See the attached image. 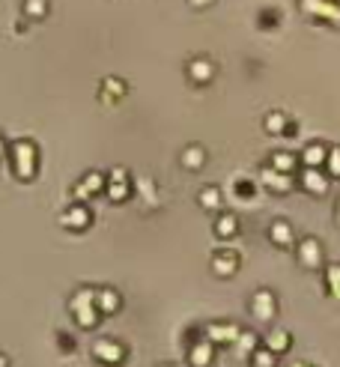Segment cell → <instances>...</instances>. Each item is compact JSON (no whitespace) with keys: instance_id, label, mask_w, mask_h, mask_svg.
I'll return each mask as SVG.
<instances>
[{"instance_id":"1","label":"cell","mask_w":340,"mask_h":367,"mask_svg":"<svg viewBox=\"0 0 340 367\" xmlns=\"http://www.w3.org/2000/svg\"><path fill=\"white\" fill-rule=\"evenodd\" d=\"M69 311L84 331L96 328L98 319H102V313H98V308H96V290L93 286H81V290L69 299Z\"/></svg>"},{"instance_id":"2","label":"cell","mask_w":340,"mask_h":367,"mask_svg":"<svg viewBox=\"0 0 340 367\" xmlns=\"http://www.w3.org/2000/svg\"><path fill=\"white\" fill-rule=\"evenodd\" d=\"M9 165H12V174L15 179H27L36 176V167H39V152H36V143L33 140H15L9 147Z\"/></svg>"},{"instance_id":"3","label":"cell","mask_w":340,"mask_h":367,"mask_svg":"<svg viewBox=\"0 0 340 367\" xmlns=\"http://www.w3.org/2000/svg\"><path fill=\"white\" fill-rule=\"evenodd\" d=\"M93 358L98 364H105V367L123 364L125 361V344H120V340H114V337L96 340V344H93Z\"/></svg>"},{"instance_id":"4","label":"cell","mask_w":340,"mask_h":367,"mask_svg":"<svg viewBox=\"0 0 340 367\" xmlns=\"http://www.w3.org/2000/svg\"><path fill=\"white\" fill-rule=\"evenodd\" d=\"M295 260H299L301 269H322L326 263V251H322V242L319 239H301L299 245H295Z\"/></svg>"},{"instance_id":"5","label":"cell","mask_w":340,"mask_h":367,"mask_svg":"<svg viewBox=\"0 0 340 367\" xmlns=\"http://www.w3.org/2000/svg\"><path fill=\"white\" fill-rule=\"evenodd\" d=\"M105 194L111 197L114 203H123V200H129V194H131V179H129V170H123V167H114L111 174H107V185H105Z\"/></svg>"},{"instance_id":"6","label":"cell","mask_w":340,"mask_h":367,"mask_svg":"<svg viewBox=\"0 0 340 367\" xmlns=\"http://www.w3.org/2000/svg\"><path fill=\"white\" fill-rule=\"evenodd\" d=\"M299 185H301L308 194L322 197V194H328V188H331V176L322 174L319 167H304L301 174H299Z\"/></svg>"},{"instance_id":"7","label":"cell","mask_w":340,"mask_h":367,"mask_svg":"<svg viewBox=\"0 0 340 367\" xmlns=\"http://www.w3.org/2000/svg\"><path fill=\"white\" fill-rule=\"evenodd\" d=\"M251 317H257L263 322L277 317V299H275L272 290H257L251 295Z\"/></svg>"},{"instance_id":"8","label":"cell","mask_w":340,"mask_h":367,"mask_svg":"<svg viewBox=\"0 0 340 367\" xmlns=\"http://www.w3.org/2000/svg\"><path fill=\"white\" fill-rule=\"evenodd\" d=\"M60 224H63V227H66V230H75V233H81V230H87L89 224H93V212H89V209H87V206L81 203V200H75V203H72L66 212L60 215Z\"/></svg>"},{"instance_id":"9","label":"cell","mask_w":340,"mask_h":367,"mask_svg":"<svg viewBox=\"0 0 340 367\" xmlns=\"http://www.w3.org/2000/svg\"><path fill=\"white\" fill-rule=\"evenodd\" d=\"M203 331H206V337H209L215 346H227V344H236L242 328L236 326V322H209Z\"/></svg>"},{"instance_id":"10","label":"cell","mask_w":340,"mask_h":367,"mask_svg":"<svg viewBox=\"0 0 340 367\" xmlns=\"http://www.w3.org/2000/svg\"><path fill=\"white\" fill-rule=\"evenodd\" d=\"M215 361V344L209 337H200L188 346V364L191 367H212Z\"/></svg>"},{"instance_id":"11","label":"cell","mask_w":340,"mask_h":367,"mask_svg":"<svg viewBox=\"0 0 340 367\" xmlns=\"http://www.w3.org/2000/svg\"><path fill=\"white\" fill-rule=\"evenodd\" d=\"M236 269H239V254H236V251L221 248V251H215V254H212V272L218 277H233V275H236Z\"/></svg>"},{"instance_id":"12","label":"cell","mask_w":340,"mask_h":367,"mask_svg":"<svg viewBox=\"0 0 340 367\" xmlns=\"http://www.w3.org/2000/svg\"><path fill=\"white\" fill-rule=\"evenodd\" d=\"M259 182H263L268 191H275V194L290 191V188L295 185L293 182V174H281V170H275V167H266L263 174H259Z\"/></svg>"},{"instance_id":"13","label":"cell","mask_w":340,"mask_h":367,"mask_svg":"<svg viewBox=\"0 0 340 367\" xmlns=\"http://www.w3.org/2000/svg\"><path fill=\"white\" fill-rule=\"evenodd\" d=\"M120 304H123V299H120V293H116L114 286H102V290H96V308H98L102 317L116 313V311H120Z\"/></svg>"},{"instance_id":"14","label":"cell","mask_w":340,"mask_h":367,"mask_svg":"<svg viewBox=\"0 0 340 367\" xmlns=\"http://www.w3.org/2000/svg\"><path fill=\"white\" fill-rule=\"evenodd\" d=\"M268 239H272V245H277V248H290V245H295L293 224L284 221V218L272 221V227H268Z\"/></svg>"},{"instance_id":"15","label":"cell","mask_w":340,"mask_h":367,"mask_svg":"<svg viewBox=\"0 0 340 367\" xmlns=\"http://www.w3.org/2000/svg\"><path fill=\"white\" fill-rule=\"evenodd\" d=\"M263 346L272 349L275 355H284L286 349L293 346V335H290L286 328H272V331H268V335L263 337Z\"/></svg>"},{"instance_id":"16","label":"cell","mask_w":340,"mask_h":367,"mask_svg":"<svg viewBox=\"0 0 340 367\" xmlns=\"http://www.w3.org/2000/svg\"><path fill=\"white\" fill-rule=\"evenodd\" d=\"M105 185H107V179L102 174H89L84 176L81 182L75 185V194H78V200L84 203L87 200V194H98V191H105Z\"/></svg>"},{"instance_id":"17","label":"cell","mask_w":340,"mask_h":367,"mask_svg":"<svg viewBox=\"0 0 340 367\" xmlns=\"http://www.w3.org/2000/svg\"><path fill=\"white\" fill-rule=\"evenodd\" d=\"M212 230H215V236H218V239H233L239 233V218L233 212H221Z\"/></svg>"},{"instance_id":"18","label":"cell","mask_w":340,"mask_h":367,"mask_svg":"<svg viewBox=\"0 0 340 367\" xmlns=\"http://www.w3.org/2000/svg\"><path fill=\"white\" fill-rule=\"evenodd\" d=\"M326 156H328V149L322 147V143H310V147L301 149L299 161L304 167H322V165H326Z\"/></svg>"},{"instance_id":"19","label":"cell","mask_w":340,"mask_h":367,"mask_svg":"<svg viewBox=\"0 0 340 367\" xmlns=\"http://www.w3.org/2000/svg\"><path fill=\"white\" fill-rule=\"evenodd\" d=\"M197 203H200L206 212H215V209H221V206H224V194H221V188H215V185L203 188V191L197 194Z\"/></svg>"},{"instance_id":"20","label":"cell","mask_w":340,"mask_h":367,"mask_svg":"<svg viewBox=\"0 0 340 367\" xmlns=\"http://www.w3.org/2000/svg\"><path fill=\"white\" fill-rule=\"evenodd\" d=\"M259 344H263V337L254 335V331H248V328H242L239 337H236V349H239V355H245V358H251V353H254Z\"/></svg>"},{"instance_id":"21","label":"cell","mask_w":340,"mask_h":367,"mask_svg":"<svg viewBox=\"0 0 340 367\" xmlns=\"http://www.w3.org/2000/svg\"><path fill=\"white\" fill-rule=\"evenodd\" d=\"M299 165L301 161H299V156H293V152H275L272 156V167L281 170V174H295Z\"/></svg>"},{"instance_id":"22","label":"cell","mask_w":340,"mask_h":367,"mask_svg":"<svg viewBox=\"0 0 340 367\" xmlns=\"http://www.w3.org/2000/svg\"><path fill=\"white\" fill-rule=\"evenodd\" d=\"M322 277H326V290H328V295H334V299H340V266H337V263L326 266V272H322Z\"/></svg>"},{"instance_id":"23","label":"cell","mask_w":340,"mask_h":367,"mask_svg":"<svg viewBox=\"0 0 340 367\" xmlns=\"http://www.w3.org/2000/svg\"><path fill=\"white\" fill-rule=\"evenodd\" d=\"M206 165V152L200 149V147H188L185 152H182V167H188V170H200Z\"/></svg>"},{"instance_id":"24","label":"cell","mask_w":340,"mask_h":367,"mask_svg":"<svg viewBox=\"0 0 340 367\" xmlns=\"http://www.w3.org/2000/svg\"><path fill=\"white\" fill-rule=\"evenodd\" d=\"M275 353H272V349H266L263 344H259L257 349H254V353H251V367H275Z\"/></svg>"},{"instance_id":"25","label":"cell","mask_w":340,"mask_h":367,"mask_svg":"<svg viewBox=\"0 0 340 367\" xmlns=\"http://www.w3.org/2000/svg\"><path fill=\"white\" fill-rule=\"evenodd\" d=\"M326 174L331 179H340V149H328V156H326Z\"/></svg>"},{"instance_id":"26","label":"cell","mask_w":340,"mask_h":367,"mask_svg":"<svg viewBox=\"0 0 340 367\" xmlns=\"http://www.w3.org/2000/svg\"><path fill=\"white\" fill-rule=\"evenodd\" d=\"M266 129L272 132V134H281V132H284V116H281V114H272V116L266 120Z\"/></svg>"},{"instance_id":"27","label":"cell","mask_w":340,"mask_h":367,"mask_svg":"<svg viewBox=\"0 0 340 367\" xmlns=\"http://www.w3.org/2000/svg\"><path fill=\"white\" fill-rule=\"evenodd\" d=\"M236 191H239V194H248V197H251V194H254V185H251V182H239V185H236Z\"/></svg>"},{"instance_id":"28","label":"cell","mask_w":340,"mask_h":367,"mask_svg":"<svg viewBox=\"0 0 340 367\" xmlns=\"http://www.w3.org/2000/svg\"><path fill=\"white\" fill-rule=\"evenodd\" d=\"M0 367H9V358H6L3 353H0Z\"/></svg>"},{"instance_id":"29","label":"cell","mask_w":340,"mask_h":367,"mask_svg":"<svg viewBox=\"0 0 340 367\" xmlns=\"http://www.w3.org/2000/svg\"><path fill=\"white\" fill-rule=\"evenodd\" d=\"M334 215H337V224H340V197H337V206H334Z\"/></svg>"},{"instance_id":"30","label":"cell","mask_w":340,"mask_h":367,"mask_svg":"<svg viewBox=\"0 0 340 367\" xmlns=\"http://www.w3.org/2000/svg\"><path fill=\"white\" fill-rule=\"evenodd\" d=\"M3 152H6V147H3V138H0V158H3Z\"/></svg>"},{"instance_id":"31","label":"cell","mask_w":340,"mask_h":367,"mask_svg":"<svg viewBox=\"0 0 340 367\" xmlns=\"http://www.w3.org/2000/svg\"><path fill=\"white\" fill-rule=\"evenodd\" d=\"M161 367H185V364H161Z\"/></svg>"},{"instance_id":"32","label":"cell","mask_w":340,"mask_h":367,"mask_svg":"<svg viewBox=\"0 0 340 367\" xmlns=\"http://www.w3.org/2000/svg\"><path fill=\"white\" fill-rule=\"evenodd\" d=\"M290 367H304V364H301V361H299V364H290Z\"/></svg>"},{"instance_id":"33","label":"cell","mask_w":340,"mask_h":367,"mask_svg":"<svg viewBox=\"0 0 340 367\" xmlns=\"http://www.w3.org/2000/svg\"><path fill=\"white\" fill-rule=\"evenodd\" d=\"M304 367H310V364H304Z\"/></svg>"}]
</instances>
